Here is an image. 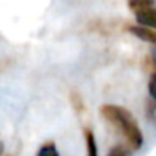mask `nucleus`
Wrapping results in <instances>:
<instances>
[{
	"instance_id": "5",
	"label": "nucleus",
	"mask_w": 156,
	"mask_h": 156,
	"mask_svg": "<svg viewBox=\"0 0 156 156\" xmlns=\"http://www.w3.org/2000/svg\"><path fill=\"white\" fill-rule=\"evenodd\" d=\"M128 5L136 14V12H141V10H146V9L154 7V0H128Z\"/></svg>"
},
{
	"instance_id": "2",
	"label": "nucleus",
	"mask_w": 156,
	"mask_h": 156,
	"mask_svg": "<svg viewBox=\"0 0 156 156\" xmlns=\"http://www.w3.org/2000/svg\"><path fill=\"white\" fill-rule=\"evenodd\" d=\"M136 20H138L139 25L148 29H156V9H146V10L136 12Z\"/></svg>"
},
{
	"instance_id": "4",
	"label": "nucleus",
	"mask_w": 156,
	"mask_h": 156,
	"mask_svg": "<svg viewBox=\"0 0 156 156\" xmlns=\"http://www.w3.org/2000/svg\"><path fill=\"white\" fill-rule=\"evenodd\" d=\"M84 138H86V148H87V156H98V146H96V138L91 129H84Z\"/></svg>"
},
{
	"instance_id": "6",
	"label": "nucleus",
	"mask_w": 156,
	"mask_h": 156,
	"mask_svg": "<svg viewBox=\"0 0 156 156\" xmlns=\"http://www.w3.org/2000/svg\"><path fill=\"white\" fill-rule=\"evenodd\" d=\"M37 156H59V153H57V148H55L54 143H45L37 151Z\"/></svg>"
},
{
	"instance_id": "10",
	"label": "nucleus",
	"mask_w": 156,
	"mask_h": 156,
	"mask_svg": "<svg viewBox=\"0 0 156 156\" xmlns=\"http://www.w3.org/2000/svg\"><path fill=\"white\" fill-rule=\"evenodd\" d=\"M148 89H149V94H151V98L154 99V102H156V74H151V77H149V84H148Z\"/></svg>"
},
{
	"instance_id": "7",
	"label": "nucleus",
	"mask_w": 156,
	"mask_h": 156,
	"mask_svg": "<svg viewBox=\"0 0 156 156\" xmlns=\"http://www.w3.org/2000/svg\"><path fill=\"white\" fill-rule=\"evenodd\" d=\"M108 156H131V151H129L128 148H124V146H121V144H116L109 149Z\"/></svg>"
},
{
	"instance_id": "1",
	"label": "nucleus",
	"mask_w": 156,
	"mask_h": 156,
	"mask_svg": "<svg viewBox=\"0 0 156 156\" xmlns=\"http://www.w3.org/2000/svg\"><path fill=\"white\" fill-rule=\"evenodd\" d=\"M101 114L104 119H108L118 131L122 133L128 144L133 149H139L143 146V133L139 129L136 119L128 109L116 104H104L101 108Z\"/></svg>"
},
{
	"instance_id": "11",
	"label": "nucleus",
	"mask_w": 156,
	"mask_h": 156,
	"mask_svg": "<svg viewBox=\"0 0 156 156\" xmlns=\"http://www.w3.org/2000/svg\"><path fill=\"white\" fill-rule=\"evenodd\" d=\"M2 153H4V144H2V141H0V156H2Z\"/></svg>"
},
{
	"instance_id": "9",
	"label": "nucleus",
	"mask_w": 156,
	"mask_h": 156,
	"mask_svg": "<svg viewBox=\"0 0 156 156\" xmlns=\"http://www.w3.org/2000/svg\"><path fill=\"white\" fill-rule=\"evenodd\" d=\"M71 101H72V104H74L76 111L81 112L82 109H84V106H82V99H81V96H79L77 92H72V94H71Z\"/></svg>"
},
{
	"instance_id": "8",
	"label": "nucleus",
	"mask_w": 156,
	"mask_h": 156,
	"mask_svg": "<svg viewBox=\"0 0 156 156\" xmlns=\"http://www.w3.org/2000/svg\"><path fill=\"white\" fill-rule=\"evenodd\" d=\"M144 64H146V69L149 71V74H156V54L148 55L144 59Z\"/></svg>"
},
{
	"instance_id": "3",
	"label": "nucleus",
	"mask_w": 156,
	"mask_h": 156,
	"mask_svg": "<svg viewBox=\"0 0 156 156\" xmlns=\"http://www.w3.org/2000/svg\"><path fill=\"white\" fill-rule=\"evenodd\" d=\"M129 32H131V34H134L136 37L146 41V42L156 44V32L153 30V29H148V27H143V25H139V27H129Z\"/></svg>"
}]
</instances>
